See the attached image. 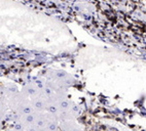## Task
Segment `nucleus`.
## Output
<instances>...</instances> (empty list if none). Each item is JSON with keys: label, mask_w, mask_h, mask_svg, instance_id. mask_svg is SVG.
Returning a JSON list of instances; mask_svg holds the SVG:
<instances>
[{"label": "nucleus", "mask_w": 146, "mask_h": 131, "mask_svg": "<svg viewBox=\"0 0 146 131\" xmlns=\"http://www.w3.org/2000/svg\"><path fill=\"white\" fill-rule=\"evenodd\" d=\"M61 128L63 131H81V129L78 127V125H76L73 122H64L61 123Z\"/></svg>", "instance_id": "nucleus-1"}]
</instances>
